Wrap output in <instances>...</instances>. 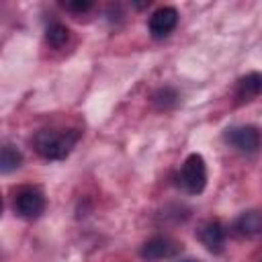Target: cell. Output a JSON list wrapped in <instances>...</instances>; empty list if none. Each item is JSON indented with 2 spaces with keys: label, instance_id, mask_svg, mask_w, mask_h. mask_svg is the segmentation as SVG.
Wrapping results in <instances>:
<instances>
[{
  "label": "cell",
  "instance_id": "7",
  "mask_svg": "<svg viewBox=\"0 0 262 262\" xmlns=\"http://www.w3.org/2000/svg\"><path fill=\"white\" fill-rule=\"evenodd\" d=\"M201 242H203V246L209 252H213V254L221 252L223 250V244H225V231H223L221 223H217V221L207 223L201 229Z\"/></svg>",
  "mask_w": 262,
  "mask_h": 262
},
{
  "label": "cell",
  "instance_id": "4",
  "mask_svg": "<svg viewBox=\"0 0 262 262\" xmlns=\"http://www.w3.org/2000/svg\"><path fill=\"white\" fill-rule=\"evenodd\" d=\"M225 139H227L233 147H237V149H242V151H254V149H258V145H260V133H258V129L252 127V125H242V127H231V129H227Z\"/></svg>",
  "mask_w": 262,
  "mask_h": 262
},
{
  "label": "cell",
  "instance_id": "1",
  "mask_svg": "<svg viewBox=\"0 0 262 262\" xmlns=\"http://www.w3.org/2000/svg\"><path fill=\"white\" fill-rule=\"evenodd\" d=\"M80 133L76 129L70 131H53V129H43L35 135L33 143L39 156L45 160H63L76 145Z\"/></svg>",
  "mask_w": 262,
  "mask_h": 262
},
{
  "label": "cell",
  "instance_id": "13",
  "mask_svg": "<svg viewBox=\"0 0 262 262\" xmlns=\"http://www.w3.org/2000/svg\"><path fill=\"white\" fill-rule=\"evenodd\" d=\"M61 4H63V8H68L72 12H86L92 6L90 0H70V2H61Z\"/></svg>",
  "mask_w": 262,
  "mask_h": 262
},
{
  "label": "cell",
  "instance_id": "8",
  "mask_svg": "<svg viewBox=\"0 0 262 262\" xmlns=\"http://www.w3.org/2000/svg\"><path fill=\"white\" fill-rule=\"evenodd\" d=\"M139 254H141V258L145 262H156V260H162V258L170 256L172 254V246H170V242L166 237H151L141 246Z\"/></svg>",
  "mask_w": 262,
  "mask_h": 262
},
{
  "label": "cell",
  "instance_id": "5",
  "mask_svg": "<svg viewBox=\"0 0 262 262\" xmlns=\"http://www.w3.org/2000/svg\"><path fill=\"white\" fill-rule=\"evenodd\" d=\"M176 23H178V12H176V8L164 6V8H158V10L149 16L147 27H149L151 37L160 39V37H166V35L176 27Z\"/></svg>",
  "mask_w": 262,
  "mask_h": 262
},
{
  "label": "cell",
  "instance_id": "9",
  "mask_svg": "<svg viewBox=\"0 0 262 262\" xmlns=\"http://www.w3.org/2000/svg\"><path fill=\"white\" fill-rule=\"evenodd\" d=\"M235 229L242 235H258V233H262V213H258V211L242 213L237 217V221H235Z\"/></svg>",
  "mask_w": 262,
  "mask_h": 262
},
{
  "label": "cell",
  "instance_id": "11",
  "mask_svg": "<svg viewBox=\"0 0 262 262\" xmlns=\"http://www.w3.org/2000/svg\"><path fill=\"white\" fill-rule=\"evenodd\" d=\"M45 37H47V43H49L51 47H63V45L68 43V39H70V31H68L66 25L53 23V25L47 27Z\"/></svg>",
  "mask_w": 262,
  "mask_h": 262
},
{
  "label": "cell",
  "instance_id": "12",
  "mask_svg": "<svg viewBox=\"0 0 262 262\" xmlns=\"http://www.w3.org/2000/svg\"><path fill=\"white\" fill-rule=\"evenodd\" d=\"M176 98H178V96H176V92H174L172 88H162V90H158L156 96H154L158 108H170V106H174V104H176Z\"/></svg>",
  "mask_w": 262,
  "mask_h": 262
},
{
  "label": "cell",
  "instance_id": "2",
  "mask_svg": "<svg viewBox=\"0 0 262 262\" xmlns=\"http://www.w3.org/2000/svg\"><path fill=\"white\" fill-rule=\"evenodd\" d=\"M180 180L184 184V188L190 194H199L205 190L207 184V166L201 154H190L184 164H182V172H180Z\"/></svg>",
  "mask_w": 262,
  "mask_h": 262
},
{
  "label": "cell",
  "instance_id": "3",
  "mask_svg": "<svg viewBox=\"0 0 262 262\" xmlns=\"http://www.w3.org/2000/svg\"><path fill=\"white\" fill-rule=\"evenodd\" d=\"M14 211L25 219H35L45 211V196L35 188H25L14 199Z\"/></svg>",
  "mask_w": 262,
  "mask_h": 262
},
{
  "label": "cell",
  "instance_id": "6",
  "mask_svg": "<svg viewBox=\"0 0 262 262\" xmlns=\"http://www.w3.org/2000/svg\"><path fill=\"white\" fill-rule=\"evenodd\" d=\"M258 94H262V74H260V72L246 74L244 78L237 80L235 96H237L242 102H248V100L256 98Z\"/></svg>",
  "mask_w": 262,
  "mask_h": 262
},
{
  "label": "cell",
  "instance_id": "10",
  "mask_svg": "<svg viewBox=\"0 0 262 262\" xmlns=\"http://www.w3.org/2000/svg\"><path fill=\"white\" fill-rule=\"evenodd\" d=\"M20 162H23V156L16 147H12V145L2 147V151H0V172L2 174H8V172L16 170L20 166Z\"/></svg>",
  "mask_w": 262,
  "mask_h": 262
},
{
  "label": "cell",
  "instance_id": "14",
  "mask_svg": "<svg viewBox=\"0 0 262 262\" xmlns=\"http://www.w3.org/2000/svg\"><path fill=\"white\" fill-rule=\"evenodd\" d=\"M182 262H199V260H182Z\"/></svg>",
  "mask_w": 262,
  "mask_h": 262
}]
</instances>
